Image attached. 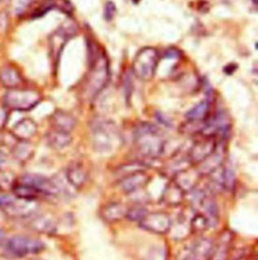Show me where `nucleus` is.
<instances>
[{"label": "nucleus", "instance_id": "3", "mask_svg": "<svg viewBox=\"0 0 258 260\" xmlns=\"http://www.w3.org/2000/svg\"><path fill=\"white\" fill-rule=\"evenodd\" d=\"M42 100L39 92L31 89H9L3 96V106L9 110L28 111L35 108Z\"/></svg>", "mask_w": 258, "mask_h": 260}, {"label": "nucleus", "instance_id": "15", "mask_svg": "<svg viewBox=\"0 0 258 260\" xmlns=\"http://www.w3.org/2000/svg\"><path fill=\"white\" fill-rule=\"evenodd\" d=\"M232 241V233L227 230L224 231L216 244H214L213 251L209 260H225L227 258L230 244Z\"/></svg>", "mask_w": 258, "mask_h": 260}, {"label": "nucleus", "instance_id": "25", "mask_svg": "<svg viewBox=\"0 0 258 260\" xmlns=\"http://www.w3.org/2000/svg\"><path fill=\"white\" fill-rule=\"evenodd\" d=\"M209 225H210V221L207 219L205 215H202V214H196L191 222L192 230L194 233H197V234H201L204 231H206Z\"/></svg>", "mask_w": 258, "mask_h": 260}, {"label": "nucleus", "instance_id": "32", "mask_svg": "<svg viewBox=\"0 0 258 260\" xmlns=\"http://www.w3.org/2000/svg\"><path fill=\"white\" fill-rule=\"evenodd\" d=\"M238 260H247L245 257H241V258H239Z\"/></svg>", "mask_w": 258, "mask_h": 260}, {"label": "nucleus", "instance_id": "9", "mask_svg": "<svg viewBox=\"0 0 258 260\" xmlns=\"http://www.w3.org/2000/svg\"><path fill=\"white\" fill-rule=\"evenodd\" d=\"M148 182L149 177L147 174H145L144 171H138L122 177L118 182V187L123 193L132 194L146 186Z\"/></svg>", "mask_w": 258, "mask_h": 260}, {"label": "nucleus", "instance_id": "23", "mask_svg": "<svg viewBox=\"0 0 258 260\" xmlns=\"http://www.w3.org/2000/svg\"><path fill=\"white\" fill-rule=\"evenodd\" d=\"M214 244L208 239H200L194 244L192 255L194 260H209L213 251Z\"/></svg>", "mask_w": 258, "mask_h": 260}, {"label": "nucleus", "instance_id": "28", "mask_svg": "<svg viewBox=\"0 0 258 260\" xmlns=\"http://www.w3.org/2000/svg\"><path fill=\"white\" fill-rule=\"evenodd\" d=\"M13 200H14V198L8 194H0V208H2L4 210L12 203Z\"/></svg>", "mask_w": 258, "mask_h": 260}, {"label": "nucleus", "instance_id": "26", "mask_svg": "<svg viewBox=\"0 0 258 260\" xmlns=\"http://www.w3.org/2000/svg\"><path fill=\"white\" fill-rule=\"evenodd\" d=\"M146 214H147V210L145 209V207L136 205L134 207H131L127 209L125 217H127L130 221H138L139 222Z\"/></svg>", "mask_w": 258, "mask_h": 260}, {"label": "nucleus", "instance_id": "5", "mask_svg": "<svg viewBox=\"0 0 258 260\" xmlns=\"http://www.w3.org/2000/svg\"><path fill=\"white\" fill-rule=\"evenodd\" d=\"M45 244L40 239L28 236H13L6 243L7 251L16 257H23L29 254H37L43 251Z\"/></svg>", "mask_w": 258, "mask_h": 260}, {"label": "nucleus", "instance_id": "31", "mask_svg": "<svg viewBox=\"0 0 258 260\" xmlns=\"http://www.w3.org/2000/svg\"><path fill=\"white\" fill-rule=\"evenodd\" d=\"M253 1V3L256 5V3H257V0H252Z\"/></svg>", "mask_w": 258, "mask_h": 260}, {"label": "nucleus", "instance_id": "2", "mask_svg": "<svg viewBox=\"0 0 258 260\" xmlns=\"http://www.w3.org/2000/svg\"><path fill=\"white\" fill-rule=\"evenodd\" d=\"M109 80V64L103 54L90 59V70L84 85V92L89 98H94L106 86Z\"/></svg>", "mask_w": 258, "mask_h": 260}, {"label": "nucleus", "instance_id": "30", "mask_svg": "<svg viewBox=\"0 0 258 260\" xmlns=\"http://www.w3.org/2000/svg\"><path fill=\"white\" fill-rule=\"evenodd\" d=\"M6 160H7L6 155L3 152H0V169L6 164Z\"/></svg>", "mask_w": 258, "mask_h": 260}, {"label": "nucleus", "instance_id": "8", "mask_svg": "<svg viewBox=\"0 0 258 260\" xmlns=\"http://www.w3.org/2000/svg\"><path fill=\"white\" fill-rule=\"evenodd\" d=\"M19 183L34 188L43 196H57L60 192L56 183L40 175H25L21 178Z\"/></svg>", "mask_w": 258, "mask_h": 260}, {"label": "nucleus", "instance_id": "7", "mask_svg": "<svg viewBox=\"0 0 258 260\" xmlns=\"http://www.w3.org/2000/svg\"><path fill=\"white\" fill-rule=\"evenodd\" d=\"M217 148V141L214 136L204 135V138L197 140L189 151V161L193 165H200L210 156Z\"/></svg>", "mask_w": 258, "mask_h": 260}, {"label": "nucleus", "instance_id": "19", "mask_svg": "<svg viewBox=\"0 0 258 260\" xmlns=\"http://www.w3.org/2000/svg\"><path fill=\"white\" fill-rule=\"evenodd\" d=\"M211 102L209 100H203L199 104H197L191 110H189L186 114V119L190 123H198L206 120L210 112Z\"/></svg>", "mask_w": 258, "mask_h": 260}, {"label": "nucleus", "instance_id": "10", "mask_svg": "<svg viewBox=\"0 0 258 260\" xmlns=\"http://www.w3.org/2000/svg\"><path fill=\"white\" fill-rule=\"evenodd\" d=\"M116 138V132L113 126L108 123H98L95 130V146L96 149L107 151L112 147V140Z\"/></svg>", "mask_w": 258, "mask_h": 260}, {"label": "nucleus", "instance_id": "4", "mask_svg": "<svg viewBox=\"0 0 258 260\" xmlns=\"http://www.w3.org/2000/svg\"><path fill=\"white\" fill-rule=\"evenodd\" d=\"M158 60L159 54L156 49L150 47L143 48L134 58L132 71L138 79L142 81H149L155 74Z\"/></svg>", "mask_w": 258, "mask_h": 260}, {"label": "nucleus", "instance_id": "24", "mask_svg": "<svg viewBox=\"0 0 258 260\" xmlns=\"http://www.w3.org/2000/svg\"><path fill=\"white\" fill-rule=\"evenodd\" d=\"M33 147L27 141H19L13 147V155L18 160H26L33 154Z\"/></svg>", "mask_w": 258, "mask_h": 260}, {"label": "nucleus", "instance_id": "16", "mask_svg": "<svg viewBox=\"0 0 258 260\" xmlns=\"http://www.w3.org/2000/svg\"><path fill=\"white\" fill-rule=\"evenodd\" d=\"M51 124L53 126V129L70 133L76 126V119L72 114L66 111L58 110L52 115Z\"/></svg>", "mask_w": 258, "mask_h": 260}, {"label": "nucleus", "instance_id": "34", "mask_svg": "<svg viewBox=\"0 0 258 260\" xmlns=\"http://www.w3.org/2000/svg\"><path fill=\"white\" fill-rule=\"evenodd\" d=\"M0 1H1V0H0Z\"/></svg>", "mask_w": 258, "mask_h": 260}, {"label": "nucleus", "instance_id": "18", "mask_svg": "<svg viewBox=\"0 0 258 260\" xmlns=\"http://www.w3.org/2000/svg\"><path fill=\"white\" fill-rule=\"evenodd\" d=\"M0 83L2 86L9 89L18 88L22 83V78L16 69L11 66H7L0 72Z\"/></svg>", "mask_w": 258, "mask_h": 260}, {"label": "nucleus", "instance_id": "21", "mask_svg": "<svg viewBox=\"0 0 258 260\" xmlns=\"http://www.w3.org/2000/svg\"><path fill=\"white\" fill-rule=\"evenodd\" d=\"M30 228L39 233L53 234L57 230L56 223L48 216H37L29 224Z\"/></svg>", "mask_w": 258, "mask_h": 260}, {"label": "nucleus", "instance_id": "17", "mask_svg": "<svg viewBox=\"0 0 258 260\" xmlns=\"http://www.w3.org/2000/svg\"><path fill=\"white\" fill-rule=\"evenodd\" d=\"M126 207L121 203H110L101 210V216L107 222H116L126 215Z\"/></svg>", "mask_w": 258, "mask_h": 260}, {"label": "nucleus", "instance_id": "12", "mask_svg": "<svg viewBox=\"0 0 258 260\" xmlns=\"http://www.w3.org/2000/svg\"><path fill=\"white\" fill-rule=\"evenodd\" d=\"M37 209H38V206L35 201H28V200L14 198L12 203L4 210L12 216L27 217V216L33 215L37 211Z\"/></svg>", "mask_w": 258, "mask_h": 260}, {"label": "nucleus", "instance_id": "6", "mask_svg": "<svg viewBox=\"0 0 258 260\" xmlns=\"http://www.w3.org/2000/svg\"><path fill=\"white\" fill-rule=\"evenodd\" d=\"M138 223L141 229L158 235L168 233L173 224L171 217L164 212L147 213Z\"/></svg>", "mask_w": 258, "mask_h": 260}, {"label": "nucleus", "instance_id": "22", "mask_svg": "<svg viewBox=\"0 0 258 260\" xmlns=\"http://www.w3.org/2000/svg\"><path fill=\"white\" fill-rule=\"evenodd\" d=\"M47 140L51 146L57 149H62L69 146L72 142V136L69 132L60 130H51L47 135Z\"/></svg>", "mask_w": 258, "mask_h": 260}, {"label": "nucleus", "instance_id": "33", "mask_svg": "<svg viewBox=\"0 0 258 260\" xmlns=\"http://www.w3.org/2000/svg\"><path fill=\"white\" fill-rule=\"evenodd\" d=\"M187 260H194V259H187Z\"/></svg>", "mask_w": 258, "mask_h": 260}, {"label": "nucleus", "instance_id": "1", "mask_svg": "<svg viewBox=\"0 0 258 260\" xmlns=\"http://www.w3.org/2000/svg\"><path fill=\"white\" fill-rule=\"evenodd\" d=\"M136 149L146 157H158L165 150L166 140L159 128L151 123H141L134 133Z\"/></svg>", "mask_w": 258, "mask_h": 260}, {"label": "nucleus", "instance_id": "27", "mask_svg": "<svg viewBox=\"0 0 258 260\" xmlns=\"http://www.w3.org/2000/svg\"><path fill=\"white\" fill-rule=\"evenodd\" d=\"M116 13V6L113 2H107L104 8V17L107 20H111Z\"/></svg>", "mask_w": 258, "mask_h": 260}, {"label": "nucleus", "instance_id": "13", "mask_svg": "<svg viewBox=\"0 0 258 260\" xmlns=\"http://www.w3.org/2000/svg\"><path fill=\"white\" fill-rule=\"evenodd\" d=\"M37 131V123L29 118H24L13 126L12 135L19 141H27L36 135Z\"/></svg>", "mask_w": 258, "mask_h": 260}, {"label": "nucleus", "instance_id": "14", "mask_svg": "<svg viewBox=\"0 0 258 260\" xmlns=\"http://www.w3.org/2000/svg\"><path fill=\"white\" fill-rule=\"evenodd\" d=\"M66 177L70 185L79 190L86 184L88 180V173L80 164H73L68 168Z\"/></svg>", "mask_w": 258, "mask_h": 260}, {"label": "nucleus", "instance_id": "11", "mask_svg": "<svg viewBox=\"0 0 258 260\" xmlns=\"http://www.w3.org/2000/svg\"><path fill=\"white\" fill-rule=\"evenodd\" d=\"M201 178L202 175L198 170L185 169L177 173L174 182L181 188L184 193H189L196 189Z\"/></svg>", "mask_w": 258, "mask_h": 260}, {"label": "nucleus", "instance_id": "29", "mask_svg": "<svg viewBox=\"0 0 258 260\" xmlns=\"http://www.w3.org/2000/svg\"><path fill=\"white\" fill-rule=\"evenodd\" d=\"M7 110L8 109H6L4 106L0 107V126L5 125V123L7 121V117H8Z\"/></svg>", "mask_w": 258, "mask_h": 260}, {"label": "nucleus", "instance_id": "20", "mask_svg": "<svg viewBox=\"0 0 258 260\" xmlns=\"http://www.w3.org/2000/svg\"><path fill=\"white\" fill-rule=\"evenodd\" d=\"M184 195L185 193L181 190V188L175 182H173L165 189L162 201L168 206H179L184 200Z\"/></svg>", "mask_w": 258, "mask_h": 260}]
</instances>
